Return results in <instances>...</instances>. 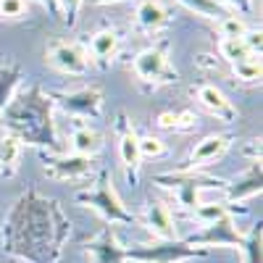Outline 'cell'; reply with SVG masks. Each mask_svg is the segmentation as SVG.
<instances>
[{
	"label": "cell",
	"mask_w": 263,
	"mask_h": 263,
	"mask_svg": "<svg viewBox=\"0 0 263 263\" xmlns=\"http://www.w3.org/2000/svg\"><path fill=\"white\" fill-rule=\"evenodd\" d=\"M168 11L158 3V0H140L137 3V27L145 34H158L168 27Z\"/></svg>",
	"instance_id": "17"
},
{
	"label": "cell",
	"mask_w": 263,
	"mask_h": 263,
	"mask_svg": "<svg viewBox=\"0 0 263 263\" xmlns=\"http://www.w3.org/2000/svg\"><path fill=\"white\" fill-rule=\"evenodd\" d=\"M242 40H245V45L253 55H260V48H263V32L260 29H248V34Z\"/></svg>",
	"instance_id": "32"
},
{
	"label": "cell",
	"mask_w": 263,
	"mask_h": 263,
	"mask_svg": "<svg viewBox=\"0 0 263 263\" xmlns=\"http://www.w3.org/2000/svg\"><path fill=\"white\" fill-rule=\"evenodd\" d=\"M21 79H24V71H21V66L8 61L0 66V114L6 111V105L13 100V95L18 92L21 87Z\"/></svg>",
	"instance_id": "19"
},
{
	"label": "cell",
	"mask_w": 263,
	"mask_h": 263,
	"mask_svg": "<svg viewBox=\"0 0 263 263\" xmlns=\"http://www.w3.org/2000/svg\"><path fill=\"white\" fill-rule=\"evenodd\" d=\"M84 250L92 258V263H126V248L119 242L114 227H103L100 234L84 242Z\"/></svg>",
	"instance_id": "13"
},
{
	"label": "cell",
	"mask_w": 263,
	"mask_h": 263,
	"mask_svg": "<svg viewBox=\"0 0 263 263\" xmlns=\"http://www.w3.org/2000/svg\"><path fill=\"white\" fill-rule=\"evenodd\" d=\"M69 237L71 221L61 203L34 187L13 200L0 232L6 253L21 263H61Z\"/></svg>",
	"instance_id": "1"
},
{
	"label": "cell",
	"mask_w": 263,
	"mask_h": 263,
	"mask_svg": "<svg viewBox=\"0 0 263 263\" xmlns=\"http://www.w3.org/2000/svg\"><path fill=\"white\" fill-rule=\"evenodd\" d=\"M145 229L156 239H177V221L166 203L150 200L145 205Z\"/></svg>",
	"instance_id": "16"
},
{
	"label": "cell",
	"mask_w": 263,
	"mask_h": 263,
	"mask_svg": "<svg viewBox=\"0 0 263 263\" xmlns=\"http://www.w3.org/2000/svg\"><path fill=\"white\" fill-rule=\"evenodd\" d=\"M0 116H3L6 135H13L21 145H32L40 150H61L58 129L53 121V100L40 84L18 90Z\"/></svg>",
	"instance_id": "2"
},
{
	"label": "cell",
	"mask_w": 263,
	"mask_h": 263,
	"mask_svg": "<svg viewBox=\"0 0 263 263\" xmlns=\"http://www.w3.org/2000/svg\"><path fill=\"white\" fill-rule=\"evenodd\" d=\"M90 6H116V3H137V0H84Z\"/></svg>",
	"instance_id": "35"
},
{
	"label": "cell",
	"mask_w": 263,
	"mask_h": 263,
	"mask_svg": "<svg viewBox=\"0 0 263 263\" xmlns=\"http://www.w3.org/2000/svg\"><path fill=\"white\" fill-rule=\"evenodd\" d=\"M29 11V0H0V18L3 21H18Z\"/></svg>",
	"instance_id": "29"
},
{
	"label": "cell",
	"mask_w": 263,
	"mask_h": 263,
	"mask_svg": "<svg viewBox=\"0 0 263 263\" xmlns=\"http://www.w3.org/2000/svg\"><path fill=\"white\" fill-rule=\"evenodd\" d=\"M218 3H221L224 8H234V11H239L242 16H248L250 11H253V0H218Z\"/></svg>",
	"instance_id": "33"
},
{
	"label": "cell",
	"mask_w": 263,
	"mask_h": 263,
	"mask_svg": "<svg viewBox=\"0 0 263 263\" xmlns=\"http://www.w3.org/2000/svg\"><path fill=\"white\" fill-rule=\"evenodd\" d=\"M103 147V137L98 135L95 129L90 126H84V124H77L74 132H71V150L77 153V156H87V158H92L98 156Z\"/></svg>",
	"instance_id": "20"
},
{
	"label": "cell",
	"mask_w": 263,
	"mask_h": 263,
	"mask_svg": "<svg viewBox=\"0 0 263 263\" xmlns=\"http://www.w3.org/2000/svg\"><path fill=\"white\" fill-rule=\"evenodd\" d=\"M216 32L221 34V37H245L248 34V24H245V18L242 16H237V13H229L224 16L221 21H216Z\"/></svg>",
	"instance_id": "28"
},
{
	"label": "cell",
	"mask_w": 263,
	"mask_h": 263,
	"mask_svg": "<svg viewBox=\"0 0 263 263\" xmlns=\"http://www.w3.org/2000/svg\"><path fill=\"white\" fill-rule=\"evenodd\" d=\"M242 263H263V221L258 218V224L242 237V248H239Z\"/></svg>",
	"instance_id": "23"
},
{
	"label": "cell",
	"mask_w": 263,
	"mask_h": 263,
	"mask_svg": "<svg viewBox=\"0 0 263 263\" xmlns=\"http://www.w3.org/2000/svg\"><path fill=\"white\" fill-rule=\"evenodd\" d=\"M192 95H195L197 103H200V108H205L211 116L221 119V121H227V124L237 119V108L232 105V100H229L221 90H218L216 84H208V82L197 84L195 90H192Z\"/></svg>",
	"instance_id": "15"
},
{
	"label": "cell",
	"mask_w": 263,
	"mask_h": 263,
	"mask_svg": "<svg viewBox=\"0 0 263 263\" xmlns=\"http://www.w3.org/2000/svg\"><path fill=\"white\" fill-rule=\"evenodd\" d=\"M140 158H161L166 153V145L161 137H153V135H145L140 137Z\"/></svg>",
	"instance_id": "30"
},
{
	"label": "cell",
	"mask_w": 263,
	"mask_h": 263,
	"mask_svg": "<svg viewBox=\"0 0 263 263\" xmlns=\"http://www.w3.org/2000/svg\"><path fill=\"white\" fill-rule=\"evenodd\" d=\"M242 232L237 229V221L234 216H227V218H218L213 224H205L203 229H197L195 234H190L184 242L192 245V248H232V250H239L242 248Z\"/></svg>",
	"instance_id": "8"
},
{
	"label": "cell",
	"mask_w": 263,
	"mask_h": 263,
	"mask_svg": "<svg viewBox=\"0 0 263 263\" xmlns=\"http://www.w3.org/2000/svg\"><path fill=\"white\" fill-rule=\"evenodd\" d=\"M153 184H158L168 192H174V200L177 205L187 213H192L197 205L203 203V192L205 190H224L227 182L218 179V177H211V174H203V171H187V168H179V171H163V174H156L153 177Z\"/></svg>",
	"instance_id": "3"
},
{
	"label": "cell",
	"mask_w": 263,
	"mask_h": 263,
	"mask_svg": "<svg viewBox=\"0 0 263 263\" xmlns=\"http://www.w3.org/2000/svg\"><path fill=\"white\" fill-rule=\"evenodd\" d=\"M263 171H260V161H250V166L234 177V182H227L224 195H227V203H242L250 200V197H258L263 190Z\"/></svg>",
	"instance_id": "14"
},
{
	"label": "cell",
	"mask_w": 263,
	"mask_h": 263,
	"mask_svg": "<svg viewBox=\"0 0 263 263\" xmlns=\"http://www.w3.org/2000/svg\"><path fill=\"white\" fill-rule=\"evenodd\" d=\"M48 95H50L53 105H58L69 116H77V119H100L103 116L105 95L98 84H82V87H74V90H55Z\"/></svg>",
	"instance_id": "6"
},
{
	"label": "cell",
	"mask_w": 263,
	"mask_h": 263,
	"mask_svg": "<svg viewBox=\"0 0 263 263\" xmlns=\"http://www.w3.org/2000/svg\"><path fill=\"white\" fill-rule=\"evenodd\" d=\"M21 150H24V145H21L13 135L0 137V177H13L16 174Z\"/></svg>",
	"instance_id": "21"
},
{
	"label": "cell",
	"mask_w": 263,
	"mask_h": 263,
	"mask_svg": "<svg viewBox=\"0 0 263 263\" xmlns=\"http://www.w3.org/2000/svg\"><path fill=\"white\" fill-rule=\"evenodd\" d=\"M45 55L61 74H69V77H84L87 69H90V61H87L84 50L66 40H53Z\"/></svg>",
	"instance_id": "11"
},
{
	"label": "cell",
	"mask_w": 263,
	"mask_h": 263,
	"mask_svg": "<svg viewBox=\"0 0 263 263\" xmlns=\"http://www.w3.org/2000/svg\"><path fill=\"white\" fill-rule=\"evenodd\" d=\"M37 3L50 13V18H61V11H58V0H37Z\"/></svg>",
	"instance_id": "34"
},
{
	"label": "cell",
	"mask_w": 263,
	"mask_h": 263,
	"mask_svg": "<svg viewBox=\"0 0 263 263\" xmlns=\"http://www.w3.org/2000/svg\"><path fill=\"white\" fill-rule=\"evenodd\" d=\"M156 124L163 132H190L197 126V114L195 111H163L158 114Z\"/></svg>",
	"instance_id": "22"
},
{
	"label": "cell",
	"mask_w": 263,
	"mask_h": 263,
	"mask_svg": "<svg viewBox=\"0 0 263 263\" xmlns=\"http://www.w3.org/2000/svg\"><path fill=\"white\" fill-rule=\"evenodd\" d=\"M232 74L239 79V82H260V55H248L242 61L232 63Z\"/></svg>",
	"instance_id": "27"
},
{
	"label": "cell",
	"mask_w": 263,
	"mask_h": 263,
	"mask_svg": "<svg viewBox=\"0 0 263 263\" xmlns=\"http://www.w3.org/2000/svg\"><path fill=\"white\" fill-rule=\"evenodd\" d=\"M42 171L48 179L55 182H74L84 179L95 171V161L87 156H77V153H55V156L42 158Z\"/></svg>",
	"instance_id": "9"
},
{
	"label": "cell",
	"mask_w": 263,
	"mask_h": 263,
	"mask_svg": "<svg viewBox=\"0 0 263 263\" xmlns=\"http://www.w3.org/2000/svg\"><path fill=\"white\" fill-rule=\"evenodd\" d=\"M137 79L145 84H174L179 82V71L168 63V40H161L156 45H150L137 53L132 63Z\"/></svg>",
	"instance_id": "7"
},
{
	"label": "cell",
	"mask_w": 263,
	"mask_h": 263,
	"mask_svg": "<svg viewBox=\"0 0 263 263\" xmlns=\"http://www.w3.org/2000/svg\"><path fill=\"white\" fill-rule=\"evenodd\" d=\"M82 3H84V0H58V11H61V18L66 21V27H69V29H74V27H77Z\"/></svg>",
	"instance_id": "31"
},
{
	"label": "cell",
	"mask_w": 263,
	"mask_h": 263,
	"mask_svg": "<svg viewBox=\"0 0 263 263\" xmlns=\"http://www.w3.org/2000/svg\"><path fill=\"white\" fill-rule=\"evenodd\" d=\"M232 142H234L232 135H208V137H203L200 142L192 147L184 168L187 171H200L203 166H211L216 161H221L227 153H229Z\"/></svg>",
	"instance_id": "12"
},
{
	"label": "cell",
	"mask_w": 263,
	"mask_h": 263,
	"mask_svg": "<svg viewBox=\"0 0 263 263\" xmlns=\"http://www.w3.org/2000/svg\"><path fill=\"white\" fill-rule=\"evenodd\" d=\"M174 3H179L187 11H192L195 16H203V18H211V21H221L224 16L234 13V11L224 8L218 0H174Z\"/></svg>",
	"instance_id": "24"
},
{
	"label": "cell",
	"mask_w": 263,
	"mask_h": 263,
	"mask_svg": "<svg viewBox=\"0 0 263 263\" xmlns=\"http://www.w3.org/2000/svg\"><path fill=\"white\" fill-rule=\"evenodd\" d=\"M211 250L205 248H192L184 239H156L147 245L126 248V260L135 263H182L190 258H205Z\"/></svg>",
	"instance_id": "5"
},
{
	"label": "cell",
	"mask_w": 263,
	"mask_h": 263,
	"mask_svg": "<svg viewBox=\"0 0 263 263\" xmlns=\"http://www.w3.org/2000/svg\"><path fill=\"white\" fill-rule=\"evenodd\" d=\"M227 216H234V208H232V203H227V200H218V203H200L195 211H192V218L197 224H213V221H218V218H227Z\"/></svg>",
	"instance_id": "25"
},
{
	"label": "cell",
	"mask_w": 263,
	"mask_h": 263,
	"mask_svg": "<svg viewBox=\"0 0 263 263\" xmlns=\"http://www.w3.org/2000/svg\"><path fill=\"white\" fill-rule=\"evenodd\" d=\"M114 132H116V140H119V156H121V166H124V174L126 179L135 184L137 177H140V137L137 132L132 129V121L129 116L121 111L116 114V124H114Z\"/></svg>",
	"instance_id": "10"
},
{
	"label": "cell",
	"mask_w": 263,
	"mask_h": 263,
	"mask_svg": "<svg viewBox=\"0 0 263 263\" xmlns=\"http://www.w3.org/2000/svg\"><path fill=\"white\" fill-rule=\"evenodd\" d=\"M218 55H221L227 63H237V61H242V58H248L253 53L248 50L242 37H234V40L232 37H221L218 40Z\"/></svg>",
	"instance_id": "26"
},
{
	"label": "cell",
	"mask_w": 263,
	"mask_h": 263,
	"mask_svg": "<svg viewBox=\"0 0 263 263\" xmlns=\"http://www.w3.org/2000/svg\"><path fill=\"white\" fill-rule=\"evenodd\" d=\"M74 203H79V205H84V208H92L95 213H100V218H105L108 227H114V224L132 227V224L137 221V218L126 211V205L121 203V197L116 195L108 168H100V171H98V179H95L92 187L79 190V192L74 195Z\"/></svg>",
	"instance_id": "4"
},
{
	"label": "cell",
	"mask_w": 263,
	"mask_h": 263,
	"mask_svg": "<svg viewBox=\"0 0 263 263\" xmlns=\"http://www.w3.org/2000/svg\"><path fill=\"white\" fill-rule=\"evenodd\" d=\"M119 45H121V37H119L116 29H100V32L92 34L90 53H92V58H95V63L100 66V69H108V66H111V61L119 53Z\"/></svg>",
	"instance_id": "18"
}]
</instances>
